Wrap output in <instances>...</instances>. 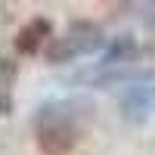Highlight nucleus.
Instances as JSON below:
<instances>
[{
  "mask_svg": "<svg viewBox=\"0 0 155 155\" xmlns=\"http://www.w3.org/2000/svg\"><path fill=\"white\" fill-rule=\"evenodd\" d=\"M78 146V130L65 118H50L37 127V149L44 155H68Z\"/></svg>",
  "mask_w": 155,
  "mask_h": 155,
  "instance_id": "obj_1",
  "label": "nucleus"
},
{
  "mask_svg": "<svg viewBox=\"0 0 155 155\" xmlns=\"http://www.w3.org/2000/svg\"><path fill=\"white\" fill-rule=\"evenodd\" d=\"M96 44H99V31L93 28V25L78 22L74 28H71V34H65V41H62V44H59L50 56H53L56 62H59V59H65V56L71 59V56L81 53V50H90V47H96Z\"/></svg>",
  "mask_w": 155,
  "mask_h": 155,
  "instance_id": "obj_2",
  "label": "nucleus"
},
{
  "mask_svg": "<svg viewBox=\"0 0 155 155\" xmlns=\"http://www.w3.org/2000/svg\"><path fill=\"white\" fill-rule=\"evenodd\" d=\"M47 34H50V22H47V19H31V22L25 25V28H19V34H16V53L34 56L37 50L44 47Z\"/></svg>",
  "mask_w": 155,
  "mask_h": 155,
  "instance_id": "obj_3",
  "label": "nucleus"
}]
</instances>
